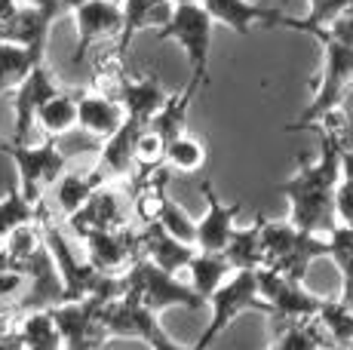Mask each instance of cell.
<instances>
[{
    "label": "cell",
    "instance_id": "1",
    "mask_svg": "<svg viewBox=\"0 0 353 350\" xmlns=\"http://www.w3.org/2000/svg\"><path fill=\"white\" fill-rule=\"evenodd\" d=\"M341 151H344V111L320 120V154L316 160L298 157L292 178L280 181V194L289 200V225L298 231L325 237L338 227L335 191L341 185Z\"/></svg>",
    "mask_w": 353,
    "mask_h": 350
},
{
    "label": "cell",
    "instance_id": "2",
    "mask_svg": "<svg viewBox=\"0 0 353 350\" xmlns=\"http://www.w3.org/2000/svg\"><path fill=\"white\" fill-rule=\"evenodd\" d=\"M329 255L325 237L298 231L289 221H268L261 225V267L276 271L289 280L304 282L310 265Z\"/></svg>",
    "mask_w": 353,
    "mask_h": 350
},
{
    "label": "cell",
    "instance_id": "3",
    "mask_svg": "<svg viewBox=\"0 0 353 350\" xmlns=\"http://www.w3.org/2000/svg\"><path fill=\"white\" fill-rule=\"evenodd\" d=\"M314 37L323 43V71H320V80H316L314 99L301 111V117L286 126L289 132L320 126L323 117L341 111L344 96H347L353 86V46H344L325 34H314Z\"/></svg>",
    "mask_w": 353,
    "mask_h": 350
},
{
    "label": "cell",
    "instance_id": "4",
    "mask_svg": "<svg viewBox=\"0 0 353 350\" xmlns=\"http://www.w3.org/2000/svg\"><path fill=\"white\" fill-rule=\"evenodd\" d=\"M212 28L215 22L203 10V3H175L169 19L157 28L160 40H172V43H179L185 50L188 65H191L188 83H194L196 90H203L212 80V68H209V59H212Z\"/></svg>",
    "mask_w": 353,
    "mask_h": 350
},
{
    "label": "cell",
    "instance_id": "5",
    "mask_svg": "<svg viewBox=\"0 0 353 350\" xmlns=\"http://www.w3.org/2000/svg\"><path fill=\"white\" fill-rule=\"evenodd\" d=\"M120 295H126L129 301H135L154 316L160 311H169V307H188V311H203L206 307V301L191 286H185L179 277L163 274L160 267L141 258L120 277Z\"/></svg>",
    "mask_w": 353,
    "mask_h": 350
},
{
    "label": "cell",
    "instance_id": "6",
    "mask_svg": "<svg viewBox=\"0 0 353 350\" xmlns=\"http://www.w3.org/2000/svg\"><path fill=\"white\" fill-rule=\"evenodd\" d=\"M6 157L16 163L19 172L16 187L31 206L43 203L46 191H52V185L68 172V157L56 145V138H43L40 145H31V141L28 145H12L10 141Z\"/></svg>",
    "mask_w": 353,
    "mask_h": 350
},
{
    "label": "cell",
    "instance_id": "7",
    "mask_svg": "<svg viewBox=\"0 0 353 350\" xmlns=\"http://www.w3.org/2000/svg\"><path fill=\"white\" fill-rule=\"evenodd\" d=\"M209 316L206 329H203V335L194 341V350H209L212 347V341L221 338V332L230 326V322L236 320L240 313H249V311H268V305L261 301V295H258V282H255V271H234L230 277L221 282L219 289H215L212 295L206 298ZM270 313V311H268Z\"/></svg>",
    "mask_w": 353,
    "mask_h": 350
},
{
    "label": "cell",
    "instance_id": "8",
    "mask_svg": "<svg viewBox=\"0 0 353 350\" xmlns=\"http://www.w3.org/2000/svg\"><path fill=\"white\" fill-rule=\"evenodd\" d=\"M255 282H258V295L268 305V311L274 316H280V320H314L325 301L320 295L310 292V289H304V282L289 280L276 271H268V267H258Z\"/></svg>",
    "mask_w": 353,
    "mask_h": 350
},
{
    "label": "cell",
    "instance_id": "9",
    "mask_svg": "<svg viewBox=\"0 0 353 350\" xmlns=\"http://www.w3.org/2000/svg\"><path fill=\"white\" fill-rule=\"evenodd\" d=\"M59 332L62 350H101L108 341V329L101 322V301H65L50 307Z\"/></svg>",
    "mask_w": 353,
    "mask_h": 350
},
{
    "label": "cell",
    "instance_id": "10",
    "mask_svg": "<svg viewBox=\"0 0 353 350\" xmlns=\"http://www.w3.org/2000/svg\"><path fill=\"white\" fill-rule=\"evenodd\" d=\"M71 16H74V25H77V50L71 56L74 65L83 62L90 46L101 43V40L120 37L123 12H120V3H114V0H90V3L77 6Z\"/></svg>",
    "mask_w": 353,
    "mask_h": 350
},
{
    "label": "cell",
    "instance_id": "11",
    "mask_svg": "<svg viewBox=\"0 0 353 350\" xmlns=\"http://www.w3.org/2000/svg\"><path fill=\"white\" fill-rule=\"evenodd\" d=\"M59 92L56 77L52 71L43 65H37L28 77L22 80L16 92H12V111H16V126H12V145H28L31 141V130L37 123V111L43 107L46 99H52Z\"/></svg>",
    "mask_w": 353,
    "mask_h": 350
},
{
    "label": "cell",
    "instance_id": "12",
    "mask_svg": "<svg viewBox=\"0 0 353 350\" xmlns=\"http://www.w3.org/2000/svg\"><path fill=\"white\" fill-rule=\"evenodd\" d=\"M83 240H86V252H90L86 261L99 274H105V277L129 271L141 255L139 234H132L129 227H120V231H92V234H83Z\"/></svg>",
    "mask_w": 353,
    "mask_h": 350
},
{
    "label": "cell",
    "instance_id": "13",
    "mask_svg": "<svg viewBox=\"0 0 353 350\" xmlns=\"http://www.w3.org/2000/svg\"><path fill=\"white\" fill-rule=\"evenodd\" d=\"M200 194L206 200V212L194 221V249L196 252H225L230 234H234V218L240 212V200L225 203L212 191V181H203Z\"/></svg>",
    "mask_w": 353,
    "mask_h": 350
},
{
    "label": "cell",
    "instance_id": "14",
    "mask_svg": "<svg viewBox=\"0 0 353 350\" xmlns=\"http://www.w3.org/2000/svg\"><path fill=\"white\" fill-rule=\"evenodd\" d=\"M203 10L209 12L215 25H225V28L236 31V34L246 37L255 25L264 28H280L283 16L286 12L276 10V6H264L255 0H203Z\"/></svg>",
    "mask_w": 353,
    "mask_h": 350
},
{
    "label": "cell",
    "instance_id": "15",
    "mask_svg": "<svg viewBox=\"0 0 353 350\" xmlns=\"http://www.w3.org/2000/svg\"><path fill=\"white\" fill-rule=\"evenodd\" d=\"M139 249L145 255V261H151L154 267H160L163 274H179V271H188L191 265L194 252L196 249L185 240L172 237L169 231H163L160 225H145L139 234Z\"/></svg>",
    "mask_w": 353,
    "mask_h": 350
},
{
    "label": "cell",
    "instance_id": "16",
    "mask_svg": "<svg viewBox=\"0 0 353 350\" xmlns=\"http://www.w3.org/2000/svg\"><path fill=\"white\" fill-rule=\"evenodd\" d=\"M68 221H71V227L80 237L92 234V231H120V227H129L123 200L114 191H108V185L99 187V191L80 206V212H74Z\"/></svg>",
    "mask_w": 353,
    "mask_h": 350
},
{
    "label": "cell",
    "instance_id": "17",
    "mask_svg": "<svg viewBox=\"0 0 353 350\" xmlns=\"http://www.w3.org/2000/svg\"><path fill=\"white\" fill-rule=\"evenodd\" d=\"M172 6H175L172 0H123V6H120V12H123V25H120V37H117L114 52H117L120 59H126L132 37L145 28L157 31L160 25L169 19Z\"/></svg>",
    "mask_w": 353,
    "mask_h": 350
},
{
    "label": "cell",
    "instance_id": "18",
    "mask_svg": "<svg viewBox=\"0 0 353 350\" xmlns=\"http://www.w3.org/2000/svg\"><path fill=\"white\" fill-rule=\"evenodd\" d=\"M169 92L163 90V83L157 77H151V74H145V77H126L123 86H120V96L117 102L123 107V114L129 120H135V123H151V117L163 107Z\"/></svg>",
    "mask_w": 353,
    "mask_h": 350
},
{
    "label": "cell",
    "instance_id": "19",
    "mask_svg": "<svg viewBox=\"0 0 353 350\" xmlns=\"http://www.w3.org/2000/svg\"><path fill=\"white\" fill-rule=\"evenodd\" d=\"M126 114L117 99L99 96V92H83L77 96V126L96 138H111L123 126Z\"/></svg>",
    "mask_w": 353,
    "mask_h": 350
},
{
    "label": "cell",
    "instance_id": "20",
    "mask_svg": "<svg viewBox=\"0 0 353 350\" xmlns=\"http://www.w3.org/2000/svg\"><path fill=\"white\" fill-rule=\"evenodd\" d=\"M145 130V123H135V120H123L117 132L111 138H105V147L99 154L96 169L101 172V178L111 181L117 175H126L135 166V141H139V132Z\"/></svg>",
    "mask_w": 353,
    "mask_h": 350
},
{
    "label": "cell",
    "instance_id": "21",
    "mask_svg": "<svg viewBox=\"0 0 353 350\" xmlns=\"http://www.w3.org/2000/svg\"><path fill=\"white\" fill-rule=\"evenodd\" d=\"M108 181L101 178V172L92 166V169H83V172H65L62 178L52 185V197H56V206L65 218H71L74 212H80V206L99 191L105 187Z\"/></svg>",
    "mask_w": 353,
    "mask_h": 350
},
{
    "label": "cell",
    "instance_id": "22",
    "mask_svg": "<svg viewBox=\"0 0 353 350\" xmlns=\"http://www.w3.org/2000/svg\"><path fill=\"white\" fill-rule=\"evenodd\" d=\"M196 86L194 83H188L185 90H179V92H169L166 96V102H163V107L157 114L151 117V123H148V130L157 136L163 145L166 141H172L175 136H181L185 132V123H188V107H191L194 102V96H196Z\"/></svg>",
    "mask_w": 353,
    "mask_h": 350
},
{
    "label": "cell",
    "instance_id": "23",
    "mask_svg": "<svg viewBox=\"0 0 353 350\" xmlns=\"http://www.w3.org/2000/svg\"><path fill=\"white\" fill-rule=\"evenodd\" d=\"M261 225L264 218L258 215L249 227H234L228 246H225V258L234 271H258L261 267Z\"/></svg>",
    "mask_w": 353,
    "mask_h": 350
},
{
    "label": "cell",
    "instance_id": "24",
    "mask_svg": "<svg viewBox=\"0 0 353 350\" xmlns=\"http://www.w3.org/2000/svg\"><path fill=\"white\" fill-rule=\"evenodd\" d=\"M37 65H43L40 52L28 50V46H19V43H0V96L3 92H16L22 86V80Z\"/></svg>",
    "mask_w": 353,
    "mask_h": 350
},
{
    "label": "cell",
    "instance_id": "25",
    "mask_svg": "<svg viewBox=\"0 0 353 350\" xmlns=\"http://www.w3.org/2000/svg\"><path fill=\"white\" fill-rule=\"evenodd\" d=\"M34 126H40L46 138L59 141V136H68V132L77 126V96L59 90L56 96L46 99L43 107L37 111V123Z\"/></svg>",
    "mask_w": 353,
    "mask_h": 350
},
{
    "label": "cell",
    "instance_id": "26",
    "mask_svg": "<svg viewBox=\"0 0 353 350\" xmlns=\"http://www.w3.org/2000/svg\"><path fill=\"white\" fill-rule=\"evenodd\" d=\"M188 271H191V289L206 301L234 274V267L228 265V258L221 252H194Z\"/></svg>",
    "mask_w": 353,
    "mask_h": 350
},
{
    "label": "cell",
    "instance_id": "27",
    "mask_svg": "<svg viewBox=\"0 0 353 350\" xmlns=\"http://www.w3.org/2000/svg\"><path fill=\"white\" fill-rule=\"evenodd\" d=\"M22 350H62V332L50 311H28L19 322Z\"/></svg>",
    "mask_w": 353,
    "mask_h": 350
},
{
    "label": "cell",
    "instance_id": "28",
    "mask_svg": "<svg viewBox=\"0 0 353 350\" xmlns=\"http://www.w3.org/2000/svg\"><path fill=\"white\" fill-rule=\"evenodd\" d=\"M206 154H209L206 141L185 130L181 136H175L172 141H166L163 163H169L172 169H179V172H200L203 163H206Z\"/></svg>",
    "mask_w": 353,
    "mask_h": 350
},
{
    "label": "cell",
    "instance_id": "29",
    "mask_svg": "<svg viewBox=\"0 0 353 350\" xmlns=\"http://www.w3.org/2000/svg\"><path fill=\"white\" fill-rule=\"evenodd\" d=\"M314 320L320 322V329L329 335V341L335 347H353V307L350 305L325 298Z\"/></svg>",
    "mask_w": 353,
    "mask_h": 350
},
{
    "label": "cell",
    "instance_id": "30",
    "mask_svg": "<svg viewBox=\"0 0 353 350\" xmlns=\"http://www.w3.org/2000/svg\"><path fill=\"white\" fill-rule=\"evenodd\" d=\"M310 12L304 19H292L283 16L280 28H292V31H304V34H314V31H323L335 22L341 12H347L350 0H307Z\"/></svg>",
    "mask_w": 353,
    "mask_h": 350
},
{
    "label": "cell",
    "instance_id": "31",
    "mask_svg": "<svg viewBox=\"0 0 353 350\" xmlns=\"http://www.w3.org/2000/svg\"><path fill=\"white\" fill-rule=\"evenodd\" d=\"M320 347H335L325 335H320V322L316 320H286L274 350H320Z\"/></svg>",
    "mask_w": 353,
    "mask_h": 350
},
{
    "label": "cell",
    "instance_id": "32",
    "mask_svg": "<svg viewBox=\"0 0 353 350\" xmlns=\"http://www.w3.org/2000/svg\"><path fill=\"white\" fill-rule=\"evenodd\" d=\"M37 221V206H31L28 200L19 194V187H10L6 197L0 200V243L10 237L12 231L25 225H34Z\"/></svg>",
    "mask_w": 353,
    "mask_h": 350
},
{
    "label": "cell",
    "instance_id": "33",
    "mask_svg": "<svg viewBox=\"0 0 353 350\" xmlns=\"http://www.w3.org/2000/svg\"><path fill=\"white\" fill-rule=\"evenodd\" d=\"M141 341H145L151 350H194V347H188V344H179V341H175L172 335H169L166 329L160 326L157 316H154V320L145 326V332H141Z\"/></svg>",
    "mask_w": 353,
    "mask_h": 350
},
{
    "label": "cell",
    "instance_id": "34",
    "mask_svg": "<svg viewBox=\"0 0 353 350\" xmlns=\"http://www.w3.org/2000/svg\"><path fill=\"white\" fill-rule=\"evenodd\" d=\"M0 350H22V341H19V326L12 322V316L6 311H0Z\"/></svg>",
    "mask_w": 353,
    "mask_h": 350
},
{
    "label": "cell",
    "instance_id": "35",
    "mask_svg": "<svg viewBox=\"0 0 353 350\" xmlns=\"http://www.w3.org/2000/svg\"><path fill=\"white\" fill-rule=\"evenodd\" d=\"M28 6H34V10H40L43 16H50L52 22H56L59 16H65V10H62V3L65 0H25Z\"/></svg>",
    "mask_w": 353,
    "mask_h": 350
},
{
    "label": "cell",
    "instance_id": "36",
    "mask_svg": "<svg viewBox=\"0 0 353 350\" xmlns=\"http://www.w3.org/2000/svg\"><path fill=\"white\" fill-rule=\"evenodd\" d=\"M341 181L353 185V151H347V147L341 151Z\"/></svg>",
    "mask_w": 353,
    "mask_h": 350
},
{
    "label": "cell",
    "instance_id": "37",
    "mask_svg": "<svg viewBox=\"0 0 353 350\" xmlns=\"http://www.w3.org/2000/svg\"><path fill=\"white\" fill-rule=\"evenodd\" d=\"M83 3H90V0H65V3H62V10H65V12H74V10H77V6H83Z\"/></svg>",
    "mask_w": 353,
    "mask_h": 350
},
{
    "label": "cell",
    "instance_id": "38",
    "mask_svg": "<svg viewBox=\"0 0 353 350\" xmlns=\"http://www.w3.org/2000/svg\"><path fill=\"white\" fill-rule=\"evenodd\" d=\"M6 147H10V138L0 136V154H3V157H6Z\"/></svg>",
    "mask_w": 353,
    "mask_h": 350
},
{
    "label": "cell",
    "instance_id": "39",
    "mask_svg": "<svg viewBox=\"0 0 353 350\" xmlns=\"http://www.w3.org/2000/svg\"><path fill=\"white\" fill-rule=\"evenodd\" d=\"M172 3H203V0H172Z\"/></svg>",
    "mask_w": 353,
    "mask_h": 350
},
{
    "label": "cell",
    "instance_id": "40",
    "mask_svg": "<svg viewBox=\"0 0 353 350\" xmlns=\"http://www.w3.org/2000/svg\"><path fill=\"white\" fill-rule=\"evenodd\" d=\"M335 350H353V347H335Z\"/></svg>",
    "mask_w": 353,
    "mask_h": 350
},
{
    "label": "cell",
    "instance_id": "41",
    "mask_svg": "<svg viewBox=\"0 0 353 350\" xmlns=\"http://www.w3.org/2000/svg\"><path fill=\"white\" fill-rule=\"evenodd\" d=\"M320 350H335V347H320Z\"/></svg>",
    "mask_w": 353,
    "mask_h": 350
}]
</instances>
